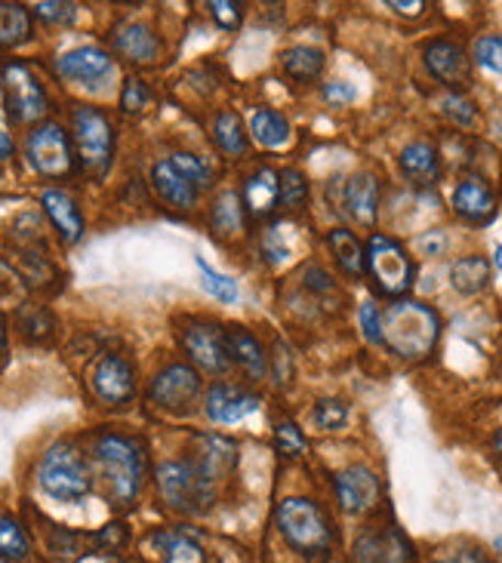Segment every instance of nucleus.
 I'll list each match as a JSON object with an SVG mask.
<instances>
[{
  "label": "nucleus",
  "instance_id": "obj_30",
  "mask_svg": "<svg viewBox=\"0 0 502 563\" xmlns=\"http://www.w3.org/2000/svg\"><path fill=\"white\" fill-rule=\"evenodd\" d=\"M32 37V13L22 3H0V49L19 47Z\"/></svg>",
  "mask_w": 502,
  "mask_h": 563
},
{
  "label": "nucleus",
  "instance_id": "obj_25",
  "mask_svg": "<svg viewBox=\"0 0 502 563\" xmlns=\"http://www.w3.org/2000/svg\"><path fill=\"white\" fill-rule=\"evenodd\" d=\"M401 172L413 185H435L440 176L438 151L428 142H410L401 151Z\"/></svg>",
  "mask_w": 502,
  "mask_h": 563
},
{
  "label": "nucleus",
  "instance_id": "obj_37",
  "mask_svg": "<svg viewBox=\"0 0 502 563\" xmlns=\"http://www.w3.org/2000/svg\"><path fill=\"white\" fill-rule=\"evenodd\" d=\"M198 268H201V274H204L207 293H213V296L220 299V302H228V305H232V302H237V283L232 281V278H225V274H220L216 268L207 266L201 256H198Z\"/></svg>",
  "mask_w": 502,
  "mask_h": 563
},
{
  "label": "nucleus",
  "instance_id": "obj_49",
  "mask_svg": "<svg viewBox=\"0 0 502 563\" xmlns=\"http://www.w3.org/2000/svg\"><path fill=\"white\" fill-rule=\"evenodd\" d=\"M389 7H392L394 13H401V16H420L425 10L423 0H420V3H401V0H392Z\"/></svg>",
  "mask_w": 502,
  "mask_h": 563
},
{
  "label": "nucleus",
  "instance_id": "obj_53",
  "mask_svg": "<svg viewBox=\"0 0 502 563\" xmlns=\"http://www.w3.org/2000/svg\"><path fill=\"white\" fill-rule=\"evenodd\" d=\"M493 262H497V266H500V271H502V247H497V250H493Z\"/></svg>",
  "mask_w": 502,
  "mask_h": 563
},
{
  "label": "nucleus",
  "instance_id": "obj_24",
  "mask_svg": "<svg viewBox=\"0 0 502 563\" xmlns=\"http://www.w3.org/2000/svg\"><path fill=\"white\" fill-rule=\"evenodd\" d=\"M346 206L352 213V219L361 222V225H373L377 222L379 210V182L377 176L370 172H355L346 185Z\"/></svg>",
  "mask_w": 502,
  "mask_h": 563
},
{
  "label": "nucleus",
  "instance_id": "obj_48",
  "mask_svg": "<svg viewBox=\"0 0 502 563\" xmlns=\"http://www.w3.org/2000/svg\"><path fill=\"white\" fill-rule=\"evenodd\" d=\"M324 99H327V102H336V105L352 102V99H355V87H348V83H327V87H324Z\"/></svg>",
  "mask_w": 502,
  "mask_h": 563
},
{
  "label": "nucleus",
  "instance_id": "obj_47",
  "mask_svg": "<svg viewBox=\"0 0 502 563\" xmlns=\"http://www.w3.org/2000/svg\"><path fill=\"white\" fill-rule=\"evenodd\" d=\"M96 542L99 545H109V551L121 548L126 542V527L124 523H109L102 532H96Z\"/></svg>",
  "mask_w": 502,
  "mask_h": 563
},
{
  "label": "nucleus",
  "instance_id": "obj_8",
  "mask_svg": "<svg viewBox=\"0 0 502 563\" xmlns=\"http://www.w3.org/2000/svg\"><path fill=\"white\" fill-rule=\"evenodd\" d=\"M25 157H29L32 170L41 172L44 179H65L68 172L75 170V160H78L71 136L59 124H53V121L34 126L32 133H29Z\"/></svg>",
  "mask_w": 502,
  "mask_h": 563
},
{
  "label": "nucleus",
  "instance_id": "obj_41",
  "mask_svg": "<svg viewBox=\"0 0 502 563\" xmlns=\"http://www.w3.org/2000/svg\"><path fill=\"white\" fill-rule=\"evenodd\" d=\"M440 111L454 121V124L459 126H471L475 124V117H478V111H475V105H471L466 95L459 93H450L440 99Z\"/></svg>",
  "mask_w": 502,
  "mask_h": 563
},
{
  "label": "nucleus",
  "instance_id": "obj_15",
  "mask_svg": "<svg viewBox=\"0 0 502 563\" xmlns=\"http://www.w3.org/2000/svg\"><path fill=\"white\" fill-rule=\"evenodd\" d=\"M56 71H59L65 80H75V83L96 87L99 80L111 78V71H114V59H111L105 49L78 47V49H68V53H63V56L56 59Z\"/></svg>",
  "mask_w": 502,
  "mask_h": 563
},
{
  "label": "nucleus",
  "instance_id": "obj_32",
  "mask_svg": "<svg viewBox=\"0 0 502 563\" xmlns=\"http://www.w3.org/2000/svg\"><path fill=\"white\" fill-rule=\"evenodd\" d=\"M250 130L253 136H256V142L266 145V148H281V145H287V139H290V124L283 121L278 111H253Z\"/></svg>",
  "mask_w": 502,
  "mask_h": 563
},
{
  "label": "nucleus",
  "instance_id": "obj_10",
  "mask_svg": "<svg viewBox=\"0 0 502 563\" xmlns=\"http://www.w3.org/2000/svg\"><path fill=\"white\" fill-rule=\"evenodd\" d=\"M198 394H201V375L189 363H170L152 379V389H148L152 404L167 413H189Z\"/></svg>",
  "mask_w": 502,
  "mask_h": 563
},
{
  "label": "nucleus",
  "instance_id": "obj_44",
  "mask_svg": "<svg viewBox=\"0 0 502 563\" xmlns=\"http://www.w3.org/2000/svg\"><path fill=\"white\" fill-rule=\"evenodd\" d=\"M148 102H152L148 87H145L142 80H126L124 93H121V109H124L126 114H136V111L145 109Z\"/></svg>",
  "mask_w": 502,
  "mask_h": 563
},
{
  "label": "nucleus",
  "instance_id": "obj_39",
  "mask_svg": "<svg viewBox=\"0 0 502 563\" xmlns=\"http://www.w3.org/2000/svg\"><path fill=\"white\" fill-rule=\"evenodd\" d=\"M170 160H174L176 170L182 172V176H186V179H189L191 185L198 188V191H201L204 185H210V170H207V164L201 160V157L189 155V151H176Z\"/></svg>",
  "mask_w": 502,
  "mask_h": 563
},
{
  "label": "nucleus",
  "instance_id": "obj_33",
  "mask_svg": "<svg viewBox=\"0 0 502 563\" xmlns=\"http://www.w3.org/2000/svg\"><path fill=\"white\" fill-rule=\"evenodd\" d=\"M213 139H216V145L225 155H247V133H244V124H241V117H237L235 111H222L220 117H216Z\"/></svg>",
  "mask_w": 502,
  "mask_h": 563
},
{
  "label": "nucleus",
  "instance_id": "obj_40",
  "mask_svg": "<svg viewBox=\"0 0 502 563\" xmlns=\"http://www.w3.org/2000/svg\"><path fill=\"white\" fill-rule=\"evenodd\" d=\"M475 59L478 65H484L487 71H497L502 75V37L500 34H487L475 41Z\"/></svg>",
  "mask_w": 502,
  "mask_h": 563
},
{
  "label": "nucleus",
  "instance_id": "obj_35",
  "mask_svg": "<svg viewBox=\"0 0 502 563\" xmlns=\"http://www.w3.org/2000/svg\"><path fill=\"white\" fill-rule=\"evenodd\" d=\"M210 222H213V228L220 235H237L244 228V201L237 198L235 191H222L216 204H213Z\"/></svg>",
  "mask_w": 502,
  "mask_h": 563
},
{
  "label": "nucleus",
  "instance_id": "obj_56",
  "mask_svg": "<svg viewBox=\"0 0 502 563\" xmlns=\"http://www.w3.org/2000/svg\"><path fill=\"white\" fill-rule=\"evenodd\" d=\"M0 563H7V561H3V558H0Z\"/></svg>",
  "mask_w": 502,
  "mask_h": 563
},
{
  "label": "nucleus",
  "instance_id": "obj_55",
  "mask_svg": "<svg viewBox=\"0 0 502 563\" xmlns=\"http://www.w3.org/2000/svg\"><path fill=\"white\" fill-rule=\"evenodd\" d=\"M500 450H502V435H500Z\"/></svg>",
  "mask_w": 502,
  "mask_h": 563
},
{
  "label": "nucleus",
  "instance_id": "obj_23",
  "mask_svg": "<svg viewBox=\"0 0 502 563\" xmlns=\"http://www.w3.org/2000/svg\"><path fill=\"white\" fill-rule=\"evenodd\" d=\"M152 545H155L160 563H207L204 545L182 530L152 532Z\"/></svg>",
  "mask_w": 502,
  "mask_h": 563
},
{
  "label": "nucleus",
  "instance_id": "obj_19",
  "mask_svg": "<svg viewBox=\"0 0 502 563\" xmlns=\"http://www.w3.org/2000/svg\"><path fill=\"white\" fill-rule=\"evenodd\" d=\"M41 204L47 210L49 222L56 225L63 244H78L80 237H83V216H80L78 204L65 191H59V188H47L41 194Z\"/></svg>",
  "mask_w": 502,
  "mask_h": 563
},
{
  "label": "nucleus",
  "instance_id": "obj_36",
  "mask_svg": "<svg viewBox=\"0 0 502 563\" xmlns=\"http://www.w3.org/2000/svg\"><path fill=\"white\" fill-rule=\"evenodd\" d=\"M348 419V407L343 401H336V397H327V401H317L312 409V423L317 428H324V431H336V428H343Z\"/></svg>",
  "mask_w": 502,
  "mask_h": 563
},
{
  "label": "nucleus",
  "instance_id": "obj_50",
  "mask_svg": "<svg viewBox=\"0 0 502 563\" xmlns=\"http://www.w3.org/2000/svg\"><path fill=\"white\" fill-rule=\"evenodd\" d=\"M7 320H3V314H0V367L7 363Z\"/></svg>",
  "mask_w": 502,
  "mask_h": 563
},
{
  "label": "nucleus",
  "instance_id": "obj_11",
  "mask_svg": "<svg viewBox=\"0 0 502 563\" xmlns=\"http://www.w3.org/2000/svg\"><path fill=\"white\" fill-rule=\"evenodd\" d=\"M182 345H186L189 358L194 360L201 370H207V373L222 375L232 367L228 345H225V329H220L216 324H207V320L189 324L186 333H182Z\"/></svg>",
  "mask_w": 502,
  "mask_h": 563
},
{
  "label": "nucleus",
  "instance_id": "obj_18",
  "mask_svg": "<svg viewBox=\"0 0 502 563\" xmlns=\"http://www.w3.org/2000/svg\"><path fill=\"white\" fill-rule=\"evenodd\" d=\"M410 554L408 539L398 530L386 532H364L355 542V563H408Z\"/></svg>",
  "mask_w": 502,
  "mask_h": 563
},
{
  "label": "nucleus",
  "instance_id": "obj_3",
  "mask_svg": "<svg viewBox=\"0 0 502 563\" xmlns=\"http://www.w3.org/2000/svg\"><path fill=\"white\" fill-rule=\"evenodd\" d=\"M278 530L283 542L297 554L309 561H327L330 548H333V530L317 502L302 499V496L283 499L278 505Z\"/></svg>",
  "mask_w": 502,
  "mask_h": 563
},
{
  "label": "nucleus",
  "instance_id": "obj_7",
  "mask_svg": "<svg viewBox=\"0 0 502 563\" xmlns=\"http://www.w3.org/2000/svg\"><path fill=\"white\" fill-rule=\"evenodd\" d=\"M367 274L373 278L379 293L401 299L413 286L416 266H413V259L398 240L386 235H373L370 247H367Z\"/></svg>",
  "mask_w": 502,
  "mask_h": 563
},
{
  "label": "nucleus",
  "instance_id": "obj_5",
  "mask_svg": "<svg viewBox=\"0 0 502 563\" xmlns=\"http://www.w3.org/2000/svg\"><path fill=\"white\" fill-rule=\"evenodd\" d=\"M71 133H75V155L83 170L102 179L114 157V126L99 109L78 105L71 111Z\"/></svg>",
  "mask_w": 502,
  "mask_h": 563
},
{
  "label": "nucleus",
  "instance_id": "obj_16",
  "mask_svg": "<svg viewBox=\"0 0 502 563\" xmlns=\"http://www.w3.org/2000/svg\"><path fill=\"white\" fill-rule=\"evenodd\" d=\"M454 210L462 219L481 225V222H490L497 216V198H493V191L481 176H469V179H462L456 185Z\"/></svg>",
  "mask_w": 502,
  "mask_h": 563
},
{
  "label": "nucleus",
  "instance_id": "obj_14",
  "mask_svg": "<svg viewBox=\"0 0 502 563\" xmlns=\"http://www.w3.org/2000/svg\"><path fill=\"white\" fill-rule=\"evenodd\" d=\"M423 59L425 68H428V75L435 80H440V83H447V87H454V90L469 87L471 63L462 47H456L450 41H432V44L425 47Z\"/></svg>",
  "mask_w": 502,
  "mask_h": 563
},
{
  "label": "nucleus",
  "instance_id": "obj_46",
  "mask_svg": "<svg viewBox=\"0 0 502 563\" xmlns=\"http://www.w3.org/2000/svg\"><path fill=\"white\" fill-rule=\"evenodd\" d=\"M361 329L370 342L382 345V314H379L373 302H364L361 305Z\"/></svg>",
  "mask_w": 502,
  "mask_h": 563
},
{
  "label": "nucleus",
  "instance_id": "obj_34",
  "mask_svg": "<svg viewBox=\"0 0 502 563\" xmlns=\"http://www.w3.org/2000/svg\"><path fill=\"white\" fill-rule=\"evenodd\" d=\"M29 536L22 530V523H19L16 517L10 515H0V558L7 563H22L29 558Z\"/></svg>",
  "mask_w": 502,
  "mask_h": 563
},
{
  "label": "nucleus",
  "instance_id": "obj_4",
  "mask_svg": "<svg viewBox=\"0 0 502 563\" xmlns=\"http://www.w3.org/2000/svg\"><path fill=\"white\" fill-rule=\"evenodd\" d=\"M37 484L56 502H80L93 489L90 465L71 443H53L41 465H37Z\"/></svg>",
  "mask_w": 502,
  "mask_h": 563
},
{
  "label": "nucleus",
  "instance_id": "obj_38",
  "mask_svg": "<svg viewBox=\"0 0 502 563\" xmlns=\"http://www.w3.org/2000/svg\"><path fill=\"white\" fill-rule=\"evenodd\" d=\"M281 201L290 210H302L309 201V182L299 170H283L281 172Z\"/></svg>",
  "mask_w": 502,
  "mask_h": 563
},
{
  "label": "nucleus",
  "instance_id": "obj_54",
  "mask_svg": "<svg viewBox=\"0 0 502 563\" xmlns=\"http://www.w3.org/2000/svg\"><path fill=\"white\" fill-rule=\"evenodd\" d=\"M493 548L500 551V558H502V536H500V539H497V545H493Z\"/></svg>",
  "mask_w": 502,
  "mask_h": 563
},
{
  "label": "nucleus",
  "instance_id": "obj_21",
  "mask_svg": "<svg viewBox=\"0 0 502 563\" xmlns=\"http://www.w3.org/2000/svg\"><path fill=\"white\" fill-rule=\"evenodd\" d=\"M281 204V176L275 170H256L244 185V206L250 210L256 219H268L275 213V206Z\"/></svg>",
  "mask_w": 502,
  "mask_h": 563
},
{
  "label": "nucleus",
  "instance_id": "obj_28",
  "mask_svg": "<svg viewBox=\"0 0 502 563\" xmlns=\"http://www.w3.org/2000/svg\"><path fill=\"white\" fill-rule=\"evenodd\" d=\"M450 283H454L456 293H462V296L481 293L487 283H490V262H487L484 256H466V259H459L450 268Z\"/></svg>",
  "mask_w": 502,
  "mask_h": 563
},
{
  "label": "nucleus",
  "instance_id": "obj_2",
  "mask_svg": "<svg viewBox=\"0 0 502 563\" xmlns=\"http://www.w3.org/2000/svg\"><path fill=\"white\" fill-rule=\"evenodd\" d=\"M93 455L109 481L111 502L130 508L145 484V450L140 440L126 438V435H99L93 443Z\"/></svg>",
  "mask_w": 502,
  "mask_h": 563
},
{
  "label": "nucleus",
  "instance_id": "obj_9",
  "mask_svg": "<svg viewBox=\"0 0 502 563\" xmlns=\"http://www.w3.org/2000/svg\"><path fill=\"white\" fill-rule=\"evenodd\" d=\"M0 80H3V95H7V114L16 124H32L37 117H44V111H47V90H44V83L37 80V75L29 65H3Z\"/></svg>",
  "mask_w": 502,
  "mask_h": 563
},
{
  "label": "nucleus",
  "instance_id": "obj_6",
  "mask_svg": "<svg viewBox=\"0 0 502 563\" xmlns=\"http://www.w3.org/2000/svg\"><path fill=\"white\" fill-rule=\"evenodd\" d=\"M157 489L176 511H204L213 502V477L194 459L189 462H164L157 469Z\"/></svg>",
  "mask_w": 502,
  "mask_h": 563
},
{
  "label": "nucleus",
  "instance_id": "obj_13",
  "mask_svg": "<svg viewBox=\"0 0 502 563\" xmlns=\"http://www.w3.org/2000/svg\"><path fill=\"white\" fill-rule=\"evenodd\" d=\"M336 499L346 515H364L370 511L379 499L377 474L364 465H348L336 474Z\"/></svg>",
  "mask_w": 502,
  "mask_h": 563
},
{
  "label": "nucleus",
  "instance_id": "obj_20",
  "mask_svg": "<svg viewBox=\"0 0 502 563\" xmlns=\"http://www.w3.org/2000/svg\"><path fill=\"white\" fill-rule=\"evenodd\" d=\"M111 41H114V49H118L124 59H130V63L136 65L155 63L157 56H160V41H157V34L152 32L148 25H142V22L121 25Z\"/></svg>",
  "mask_w": 502,
  "mask_h": 563
},
{
  "label": "nucleus",
  "instance_id": "obj_26",
  "mask_svg": "<svg viewBox=\"0 0 502 563\" xmlns=\"http://www.w3.org/2000/svg\"><path fill=\"white\" fill-rule=\"evenodd\" d=\"M225 345H228L232 363L244 367L253 379L266 373V351H263V345L256 342L253 333H247L244 327H228L225 329Z\"/></svg>",
  "mask_w": 502,
  "mask_h": 563
},
{
  "label": "nucleus",
  "instance_id": "obj_51",
  "mask_svg": "<svg viewBox=\"0 0 502 563\" xmlns=\"http://www.w3.org/2000/svg\"><path fill=\"white\" fill-rule=\"evenodd\" d=\"M456 563H490L484 558V554H478V551H462L459 558H456Z\"/></svg>",
  "mask_w": 502,
  "mask_h": 563
},
{
  "label": "nucleus",
  "instance_id": "obj_42",
  "mask_svg": "<svg viewBox=\"0 0 502 563\" xmlns=\"http://www.w3.org/2000/svg\"><path fill=\"white\" fill-rule=\"evenodd\" d=\"M275 447L283 455L305 453V435L299 431L297 423H281L275 428Z\"/></svg>",
  "mask_w": 502,
  "mask_h": 563
},
{
  "label": "nucleus",
  "instance_id": "obj_22",
  "mask_svg": "<svg viewBox=\"0 0 502 563\" xmlns=\"http://www.w3.org/2000/svg\"><path fill=\"white\" fill-rule=\"evenodd\" d=\"M152 185H155V191L167 201V204L179 206V210H191V206L198 204V188L191 185L189 179L176 170L174 160H160V164H155V170H152Z\"/></svg>",
  "mask_w": 502,
  "mask_h": 563
},
{
  "label": "nucleus",
  "instance_id": "obj_27",
  "mask_svg": "<svg viewBox=\"0 0 502 563\" xmlns=\"http://www.w3.org/2000/svg\"><path fill=\"white\" fill-rule=\"evenodd\" d=\"M194 462L201 465V469L216 481L220 474H225V471L235 469L237 462V453H235V443L225 438H201V447L194 450Z\"/></svg>",
  "mask_w": 502,
  "mask_h": 563
},
{
  "label": "nucleus",
  "instance_id": "obj_52",
  "mask_svg": "<svg viewBox=\"0 0 502 563\" xmlns=\"http://www.w3.org/2000/svg\"><path fill=\"white\" fill-rule=\"evenodd\" d=\"M7 157H13V139L7 133H0V160H7Z\"/></svg>",
  "mask_w": 502,
  "mask_h": 563
},
{
  "label": "nucleus",
  "instance_id": "obj_43",
  "mask_svg": "<svg viewBox=\"0 0 502 563\" xmlns=\"http://www.w3.org/2000/svg\"><path fill=\"white\" fill-rule=\"evenodd\" d=\"M34 16L44 19V22H53V25H68L78 16V7L75 3H37Z\"/></svg>",
  "mask_w": 502,
  "mask_h": 563
},
{
  "label": "nucleus",
  "instance_id": "obj_1",
  "mask_svg": "<svg viewBox=\"0 0 502 563\" xmlns=\"http://www.w3.org/2000/svg\"><path fill=\"white\" fill-rule=\"evenodd\" d=\"M440 339V317L416 299H398L382 312V345L404 360H423Z\"/></svg>",
  "mask_w": 502,
  "mask_h": 563
},
{
  "label": "nucleus",
  "instance_id": "obj_12",
  "mask_svg": "<svg viewBox=\"0 0 502 563\" xmlns=\"http://www.w3.org/2000/svg\"><path fill=\"white\" fill-rule=\"evenodd\" d=\"M93 392L99 401H105L111 407H124L136 394V373H133L130 360H124L121 354H105L99 360L93 370Z\"/></svg>",
  "mask_w": 502,
  "mask_h": 563
},
{
  "label": "nucleus",
  "instance_id": "obj_17",
  "mask_svg": "<svg viewBox=\"0 0 502 563\" xmlns=\"http://www.w3.org/2000/svg\"><path fill=\"white\" fill-rule=\"evenodd\" d=\"M259 409V397L235 389V385H213L207 394V416L213 423H241Z\"/></svg>",
  "mask_w": 502,
  "mask_h": 563
},
{
  "label": "nucleus",
  "instance_id": "obj_29",
  "mask_svg": "<svg viewBox=\"0 0 502 563\" xmlns=\"http://www.w3.org/2000/svg\"><path fill=\"white\" fill-rule=\"evenodd\" d=\"M327 244L339 268L346 274H352V278H361L364 271H367V250L358 244V237L346 232V228H336V232H330Z\"/></svg>",
  "mask_w": 502,
  "mask_h": 563
},
{
  "label": "nucleus",
  "instance_id": "obj_45",
  "mask_svg": "<svg viewBox=\"0 0 502 563\" xmlns=\"http://www.w3.org/2000/svg\"><path fill=\"white\" fill-rule=\"evenodd\" d=\"M207 10H210V16L216 19V25L228 29V32H235L237 25H241V16H244L241 13V3H228V0H216Z\"/></svg>",
  "mask_w": 502,
  "mask_h": 563
},
{
  "label": "nucleus",
  "instance_id": "obj_31",
  "mask_svg": "<svg viewBox=\"0 0 502 563\" xmlns=\"http://www.w3.org/2000/svg\"><path fill=\"white\" fill-rule=\"evenodd\" d=\"M283 71L299 83H309L324 71V53L314 47H290L281 53Z\"/></svg>",
  "mask_w": 502,
  "mask_h": 563
}]
</instances>
